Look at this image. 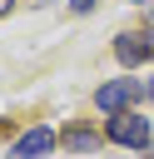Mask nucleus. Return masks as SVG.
<instances>
[{"label":"nucleus","mask_w":154,"mask_h":159,"mask_svg":"<svg viewBox=\"0 0 154 159\" xmlns=\"http://www.w3.org/2000/svg\"><path fill=\"white\" fill-rule=\"evenodd\" d=\"M144 94H149V99H154V80H149V84H144Z\"/></svg>","instance_id":"nucleus-7"},{"label":"nucleus","mask_w":154,"mask_h":159,"mask_svg":"<svg viewBox=\"0 0 154 159\" xmlns=\"http://www.w3.org/2000/svg\"><path fill=\"white\" fill-rule=\"evenodd\" d=\"M134 5H154V0H134Z\"/></svg>","instance_id":"nucleus-8"},{"label":"nucleus","mask_w":154,"mask_h":159,"mask_svg":"<svg viewBox=\"0 0 154 159\" xmlns=\"http://www.w3.org/2000/svg\"><path fill=\"white\" fill-rule=\"evenodd\" d=\"M10 5H15V0H0V15H10Z\"/></svg>","instance_id":"nucleus-6"},{"label":"nucleus","mask_w":154,"mask_h":159,"mask_svg":"<svg viewBox=\"0 0 154 159\" xmlns=\"http://www.w3.org/2000/svg\"><path fill=\"white\" fill-rule=\"evenodd\" d=\"M104 134H109L114 144L144 149V144H149V119H139V114H129V109H124V114H114V119H109V129H104Z\"/></svg>","instance_id":"nucleus-2"},{"label":"nucleus","mask_w":154,"mask_h":159,"mask_svg":"<svg viewBox=\"0 0 154 159\" xmlns=\"http://www.w3.org/2000/svg\"><path fill=\"white\" fill-rule=\"evenodd\" d=\"M139 89H144L139 80H109V84H99V89H94V104H99L104 114H124V109L139 99Z\"/></svg>","instance_id":"nucleus-1"},{"label":"nucleus","mask_w":154,"mask_h":159,"mask_svg":"<svg viewBox=\"0 0 154 159\" xmlns=\"http://www.w3.org/2000/svg\"><path fill=\"white\" fill-rule=\"evenodd\" d=\"M65 149H99V134H84V129H70V134H65Z\"/></svg>","instance_id":"nucleus-5"},{"label":"nucleus","mask_w":154,"mask_h":159,"mask_svg":"<svg viewBox=\"0 0 154 159\" xmlns=\"http://www.w3.org/2000/svg\"><path fill=\"white\" fill-rule=\"evenodd\" d=\"M55 149V134L50 129H25L20 139H15V149H10V159H40V154H50Z\"/></svg>","instance_id":"nucleus-3"},{"label":"nucleus","mask_w":154,"mask_h":159,"mask_svg":"<svg viewBox=\"0 0 154 159\" xmlns=\"http://www.w3.org/2000/svg\"><path fill=\"white\" fill-rule=\"evenodd\" d=\"M114 55L124 60V65H139V60H154V35H119L114 40Z\"/></svg>","instance_id":"nucleus-4"}]
</instances>
